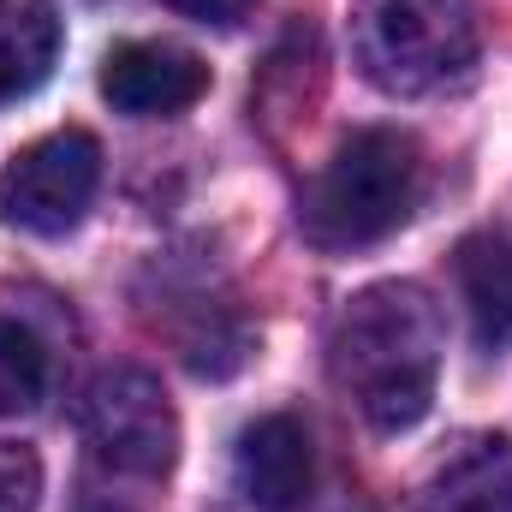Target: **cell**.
I'll use <instances>...</instances> for the list:
<instances>
[{
	"instance_id": "obj_11",
	"label": "cell",
	"mask_w": 512,
	"mask_h": 512,
	"mask_svg": "<svg viewBox=\"0 0 512 512\" xmlns=\"http://www.w3.org/2000/svg\"><path fill=\"white\" fill-rule=\"evenodd\" d=\"M42 387H48V358H42L36 334L0 316V417L30 411L42 399Z\"/></svg>"
},
{
	"instance_id": "obj_5",
	"label": "cell",
	"mask_w": 512,
	"mask_h": 512,
	"mask_svg": "<svg viewBox=\"0 0 512 512\" xmlns=\"http://www.w3.org/2000/svg\"><path fill=\"white\" fill-rule=\"evenodd\" d=\"M102 185V143L90 131H48L0 167V221L18 233H72Z\"/></svg>"
},
{
	"instance_id": "obj_13",
	"label": "cell",
	"mask_w": 512,
	"mask_h": 512,
	"mask_svg": "<svg viewBox=\"0 0 512 512\" xmlns=\"http://www.w3.org/2000/svg\"><path fill=\"white\" fill-rule=\"evenodd\" d=\"M161 6H173L179 18H197V24H239L256 0H161Z\"/></svg>"
},
{
	"instance_id": "obj_3",
	"label": "cell",
	"mask_w": 512,
	"mask_h": 512,
	"mask_svg": "<svg viewBox=\"0 0 512 512\" xmlns=\"http://www.w3.org/2000/svg\"><path fill=\"white\" fill-rule=\"evenodd\" d=\"M358 66L387 96H429L471 72L477 60V12L471 0H364Z\"/></svg>"
},
{
	"instance_id": "obj_14",
	"label": "cell",
	"mask_w": 512,
	"mask_h": 512,
	"mask_svg": "<svg viewBox=\"0 0 512 512\" xmlns=\"http://www.w3.org/2000/svg\"><path fill=\"white\" fill-rule=\"evenodd\" d=\"M78 512H131V507H120V501H84Z\"/></svg>"
},
{
	"instance_id": "obj_6",
	"label": "cell",
	"mask_w": 512,
	"mask_h": 512,
	"mask_svg": "<svg viewBox=\"0 0 512 512\" xmlns=\"http://www.w3.org/2000/svg\"><path fill=\"white\" fill-rule=\"evenodd\" d=\"M102 96L131 120H167L209 96V66L173 42H120L102 54Z\"/></svg>"
},
{
	"instance_id": "obj_1",
	"label": "cell",
	"mask_w": 512,
	"mask_h": 512,
	"mask_svg": "<svg viewBox=\"0 0 512 512\" xmlns=\"http://www.w3.org/2000/svg\"><path fill=\"white\" fill-rule=\"evenodd\" d=\"M441 352H447L441 310L411 280L364 286L340 310L334 340H328V364H334L340 393L382 435L423 423V411L435 399V376H441Z\"/></svg>"
},
{
	"instance_id": "obj_12",
	"label": "cell",
	"mask_w": 512,
	"mask_h": 512,
	"mask_svg": "<svg viewBox=\"0 0 512 512\" xmlns=\"http://www.w3.org/2000/svg\"><path fill=\"white\" fill-rule=\"evenodd\" d=\"M36 495H42V465H36V453L0 441V512H36Z\"/></svg>"
},
{
	"instance_id": "obj_9",
	"label": "cell",
	"mask_w": 512,
	"mask_h": 512,
	"mask_svg": "<svg viewBox=\"0 0 512 512\" xmlns=\"http://www.w3.org/2000/svg\"><path fill=\"white\" fill-rule=\"evenodd\" d=\"M459 292L465 316L483 352L512 346V239L507 233H471L459 245Z\"/></svg>"
},
{
	"instance_id": "obj_7",
	"label": "cell",
	"mask_w": 512,
	"mask_h": 512,
	"mask_svg": "<svg viewBox=\"0 0 512 512\" xmlns=\"http://www.w3.org/2000/svg\"><path fill=\"white\" fill-rule=\"evenodd\" d=\"M233 477L239 495L256 512H304L316 489V453H310V429L286 411H268L245 423L239 447H233Z\"/></svg>"
},
{
	"instance_id": "obj_8",
	"label": "cell",
	"mask_w": 512,
	"mask_h": 512,
	"mask_svg": "<svg viewBox=\"0 0 512 512\" xmlns=\"http://www.w3.org/2000/svg\"><path fill=\"white\" fill-rule=\"evenodd\" d=\"M429 512H512V441L477 435L429 477Z\"/></svg>"
},
{
	"instance_id": "obj_4",
	"label": "cell",
	"mask_w": 512,
	"mask_h": 512,
	"mask_svg": "<svg viewBox=\"0 0 512 512\" xmlns=\"http://www.w3.org/2000/svg\"><path fill=\"white\" fill-rule=\"evenodd\" d=\"M84 441L120 477H167L179 459V417L161 382L137 364H114L84 387Z\"/></svg>"
},
{
	"instance_id": "obj_2",
	"label": "cell",
	"mask_w": 512,
	"mask_h": 512,
	"mask_svg": "<svg viewBox=\"0 0 512 512\" xmlns=\"http://www.w3.org/2000/svg\"><path fill=\"white\" fill-rule=\"evenodd\" d=\"M417 197H423L417 137L393 126H364L310 179L298 221H304V239L322 251H364L411 221Z\"/></svg>"
},
{
	"instance_id": "obj_10",
	"label": "cell",
	"mask_w": 512,
	"mask_h": 512,
	"mask_svg": "<svg viewBox=\"0 0 512 512\" xmlns=\"http://www.w3.org/2000/svg\"><path fill=\"white\" fill-rule=\"evenodd\" d=\"M60 36L66 30L54 0H0V102H18L48 84Z\"/></svg>"
}]
</instances>
